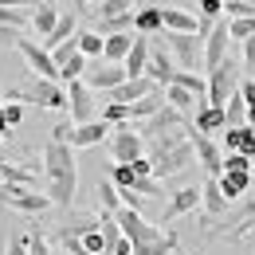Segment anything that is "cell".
<instances>
[{"instance_id":"cell-1","label":"cell","mask_w":255,"mask_h":255,"mask_svg":"<svg viewBox=\"0 0 255 255\" xmlns=\"http://www.w3.org/2000/svg\"><path fill=\"white\" fill-rule=\"evenodd\" d=\"M43 185L55 208H71L75 204V189H79V165H75V149L67 141H47L43 149Z\"/></svg>"},{"instance_id":"cell-2","label":"cell","mask_w":255,"mask_h":255,"mask_svg":"<svg viewBox=\"0 0 255 255\" xmlns=\"http://www.w3.org/2000/svg\"><path fill=\"white\" fill-rule=\"evenodd\" d=\"M4 98H8V102H32V106H43V110H67V91L55 79H35L28 87L8 91Z\"/></svg>"},{"instance_id":"cell-3","label":"cell","mask_w":255,"mask_h":255,"mask_svg":"<svg viewBox=\"0 0 255 255\" xmlns=\"http://www.w3.org/2000/svg\"><path fill=\"white\" fill-rule=\"evenodd\" d=\"M161 35H165V43H169V51H173L181 71H200L204 35H196V32H161Z\"/></svg>"},{"instance_id":"cell-4","label":"cell","mask_w":255,"mask_h":255,"mask_svg":"<svg viewBox=\"0 0 255 255\" xmlns=\"http://www.w3.org/2000/svg\"><path fill=\"white\" fill-rule=\"evenodd\" d=\"M240 83H244V79L236 75V59H224L216 71H208V98H204V102L224 110V106H228V98L240 91Z\"/></svg>"},{"instance_id":"cell-5","label":"cell","mask_w":255,"mask_h":255,"mask_svg":"<svg viewBox=\"0 0 255 255\" xmlns=\"http://www.w3.org/2000/svg\"><path fill=\"white\" fill-rule=\"evenodd\" d=\"M114 220H118V228H122V236H126L133 248H145V244H157L161 232L157 224H149L141 212H133V208H122V212H114Z\"/></svg>"},{"instance_id":"cell-6","label":"cell","mask_w":255,"mask_h":255,"mask_svg":"<svg viewBox=\"0 0 255 255\" xmlns=\"http://www.w3.org/2000/svg\"><path fill=\"white\" fill-rule=\"evenodd\" d=\"M141 141L145 137L133 129V122L114 126V133H110V157H114V165H133L137 157H145V145Z\"/></svg>"},{"instance_id":"cell-7","label":"cell","mask_w":255,"mask_h":255,"mask_svg":"<svg viewBox=\"0 0 255 255\" xmlns=\"http://www.w3.org/2000/svg\"><path fill=\"white\" fill-rule=\"evenodd\" d=\"M4 208H16L24 216H39L51 208V196L47 192H32V189H20V185H4Z\"/></svg>"},{"instance_id":"cell-8","label":"cell","mask_w":255,"mask_h":255,"mask_svg":"<svg viewBox=\"0 0 255 255\" xmlns=\"http://www.w3.org/2000/svg\"><path fill=\"white\" fill-rule=\"evenodd\" d=\"M16 51H20V55H24V63L35 71V79H59V67H55L51 51H47L43 43H35V39H28V35H20Z\"/></svg>"},{"instance_id":"cell-9","label":"cell","mask_w":255,"mask_h":255,"mask_svg":"<svg viewBox=\"0 0 255 255\" xmlns=\"http://www.w3.org/2000/svg\"><path fill=\"white\" fill-rule=\"evenodd\" d=\"M228 43H232L228 20H216V28L204 35V55H200V63H204V75H208V71H216V67L228 59Z\"/></svg>"},{"instance_id":"cell-10","label":"cell","mask_w":255,"mask_h":255,"mask_svg":"<svg viewBox=\"0 0 255 255\" xmlns=\"http://www.w3.org/2000/svg\"><path fill=\"white\" fill-rule=\"evenodd\" d=\"M91 91H102V95H110L114 87H122L126 83V67L122 63H106V59H98V63L87 67V79H83Z\"/></svg>"},{"instance_id":"cell-11","label":"cell","mask_w":255,"mask_h":255,"mask_svg":"<svg viewBox=\"0 0 255 255\" xmlns=\"http://www.w3.org/2000/svg\"><path fill=\"white\" fill-rule=\"evenodd\" d=\"M67 110H71L75 126H83V122H95V91H91L83 79L67 83Z\"/></svg>"},{"instance_id":"cell-12","label":"cell","mask_w":255,"mask_h":255,"mask_svg":"<svg viewBox=\"0 0 255 255\" xmlns=\"http://www.w3.org/2000/svg\"><path fill=\"white\" fill-rule=\"evenodd\" d=\"M189 129V141H192V149H196V161L212 173V177H220L224 173V153H220V145L208 137V133H200V129H192V126H185Z\"/></svg>"},{"instance_id":"cell-13","label":"cell","mask_w":255,"mask_h":255,"mask_svg":"<svg viewBox=\"0 0 255 255\" xmlns=\"http://www.w3.org/2000/svg\"><path fill=\"white\" fill-rule=\"evenodd\" d=\"M200 196H204V189H196V185L177 189L169 196L165 212H161V224H173V220H181V216H189V212H196V208H200Z\"/></svg>"},{"instance_id":"cell-14","label":"cell","mask_w":255,"mask_h":255,"mask_svg":"<svg viewBox=\"0 0 255 255\" xmlns=\"http://www.w3.org/2000/svg\"><path fill=\"white\" fill-rule=\"evenodd\" d=\"M181 126H185V114H181V110H173V106L165 102L157 114H153V118H145L137 129H141V137H149V141H153V137L169 133V129H181Z\"/></svg>"},{"instance_id":"cell-15","label":"cell","mask_w":255,"mask_h":255,"mask_svg":"<svg viewBox=\"0 0 255 255\" xmlns=\"http://www.w3.org/2000/svg\"><path fill=\"white\" fill-rule=\"evenodd\" d=\"M110 122H102V118H95V122H83V126H71V149H91V145H98V141H106L110 137Z\"/></svg>"},{"instance_id":"cell-16","label":"cell","mask_w":255,"mask_h":255,"mask_svg":"<svg viewBox=\"0 0 255 255\" xmlns=\"http://www.w3.org/2000/svg\"><path fill=\"white\" fill-rule=\"evenodd\" d=\"M153 91H157V83H153L149 75H141V79H126L122 87H114V91L106 95V102H122V106H133L137 98L153 95Z\"/></svg>"},{"instance_id":"cell-17","label":"cell","mask_w":255,"mask_h":255,"mask_svg":"<svg viewBox=\"0 0 255 255\" xmlns=\"http://www.w3.org/2000/svg\"><path fill=\"white\" fill-rule=\"evenodd\" d=\"M224 149L228 153H248L255 161V126H228L224 129Z\"/></svg>"},{"instance_id":"cell-18","label":"cell","mask_w":255,"mask_h":255,"mask_svg":"<svg viewBox=\"0 0 255 255\" xmlns=\"http://www.w3.org/2000/svg\"><path fill=\"white\" fill-rule=\"evenodd\" d=\"M200 204H204V216H212V220H224V216L232 212V200L224 196V189H220V181H216V177L204 185V196H200Z\"/></svg>"},{"instance_id":"cell-19","label":"cell","mask_w":255,"mask_h":255,"mask_svg":"<svg viewBox=\"0 0 255 255\" xmlns=\"http://www.w3.org/2000/svg\"><path fill=\"white\" fill-rule=\"evenodd\" d=\"M161 20H165V32H196L200 28V16H192L189 8H173V4H161Z\"/></svg>"},{"instance_id":"cell-20","label":"cell","mask_w":255,"mask_h":255,"mask_svg":"<svg viewBox=\"0 0 255 255\" xmlns=\"http://www.w3.org/2000/svg\"><path fill=\"white\" fill-rule=\"evenodd\" d=\"M177 71H181V67H173V55H169V51H161V47H157V51H149V67H145V75H149L157 87H169Z\"/></svg>"},{"instance_id":"cell-21","label":"cell","mask_w":255,"mask_h":255,"mask_svg":"<svg viewBox=\"0 0 255 255\" xmlns=\"http://www.w3.org/2000/svg\"><path fill=\"white\" fill-rule=\"evenodd\" d=\"M122 67H126V79H141L145 75V67H149V35H137L133 39V47H129Z\"/></svg>"},{"instance_id":"cell-22","label":"cell","mask_w":255,"mask_h":255,"mask_svg":"<svg viewBox=\"0 0 255 255\" xmlns=\"http://www.w3.org/2000/svg\"><path fill=\"white\" fill-rule=\"evenodd\" d=\"M133 32H137V35H161V32H165L161 4H145V8H137V16H133Z\"/></svg>"},{"instance_id":"cell-23","label":"cell","mask_w":255,"mask_h":255,"mask_svg":"<svg viewBox=\"0 0 255 255\" xmlns=\"http://www.w3.org/2000/svg\"><path fill=\"white\" fill-rule=\"evenodd\" d=\"M216 181H220L224 196H228L232 204H236V200H244V196L252 192V173H220Z\"/></svg>"},{"instance_id":"cell-24","label":"cell","mask_w":255,"mask_h":255,"mask_svg":"<svg viewBox=\"0 0 255 255\" xmlns=\"http://www.w3.org/2000/svg\"><path fill=\"white\" fill-rule=\"evenodd\" d=\"M133 39H137V32L106 35V51H102V59H106V63H126V55H129V47H133Z\"/></svg>"},{"instance_id":"cell-25","label":"cell","mask_w":255,"mask_h":255,"mask_svg":"<svg viewBox=\"0 0 255 255\" xmlns=\"http://www.w3.org/2000/svg\"><path fill=\"white\" fill-rule=\"evenodd\" d=\"M161 106H165V87H157L153 95H145V98H137V102L129 106V122H145V118H153Z\"/></svg>"},{"instance_id":"cell-26","label":"cell","mask_w":255,"mask_h":255,"mask_svg":"<svg viewBox=\"0 0 255 255\" xmlns=\"http://www.w3.org/2000/svg\"><path fill=\"white\" fill-rule=\"evenodd\" d=\"M0 177H4V185H20V189H32L35 181V169L28 165H12V161H0Z\"/></svg>"},{"instance_id":"cell-27","label":"cell","mask_w":255,"mask_h":255,"mask_svg":"<svg viewBox=\"0 0 255 255\" xmlns=\"http://www.w3.org/2000/svg\"><path fill=\"white\" fill-rule=\"evenodd\" d=\"M55 24H59V12H55V4H39L32 12V28H35V35H39V43L47 39V35L55 32Z\"/></svg>"},{"instance_id":"cell-28","label":"cell","mask_w":255,"mask_h":255,"mask_svg":"<svg viewBox=\"0 0 255 255\" xmlns=\"http://www.w3.org/2000/svg\"><path fill=\"white\" fill-rule=\"evenodd\" d=\"M196 129H204V133H212V129H228V114H224L220 106L200 102V110H196Z\"/></svg>"},{"instance_id":"cell-29","label":"cell","mask_w":255,"mask_h":255,"mask_svg":"<svg viewBox=\"0 0 255 255\" xmlns=\"http://www.w3.org/2000/svg\"><path fill=\"white\" fill-rule=\"evenodd\" d=\"M98 208L106 212V216H114V212H122L126 204H122V192L114 181H98Z\"/></svg>"},{"instance_id":"cell-30","label":"cell","mask_w":255,"mask_h":255,"mask_svg":"<svg viewBox=\"0 0 255 255\" xmlns=\"http://www.w3.org/2000/svg\"><path fill=\"white\" fill-rule=\"evenodd\" d=\"M165 102H169L173 110H181V114H189V110L196 106V102H200V98L192 95V91H185V87H177V83H169V87H165Z\"/></svg>"},{"instance_id":"cell-31","label":"cell","mask_w":255,"mask_h":255,"mask_svg":"<svg viewBox=\"0 0 255 255\" xmlns=\"http://www.w3.org/2000/svg\"><path fill=\"white\" fill-rule=\"evenodd\" d=\"M79 51H83L87 59H102V51H106V35H102V32H79Z\"/></svg>"},{"instance_id":"cell-32","label":"cell","mask_w":255,"mask_h":255,"mask_svg":"<svg viewBox=\"0 0 255 255\" xmlns=\"http://www.w3.org/2000/svg\"><path fill=\"white\" fill-rule=\"evenodd\" d=\"M133 16H137V12H126V16H110V20H98V28H95V32H102V35H122V32H133Z\"/></svg>"},{"instance_id":"cell-33","label":"cell","mask_w":255,"mask_h":255,"mask_svg":"<svg viewBox=\"0 0 255 255\" xmlns=\"http://www.w3.org/2000/svg\"><path fill=\"white\" fill-rule=\"evenodd\" d=\"M71 35H75V16H59L55 32H51L47 39H43V47H47V51H55V47H59V43H67Z\"/></svg>"},{"instance_id":"cell-34","label":"cell","mask_w":255,"mask_h":255,"mask_svg":"<svg viewBox=\"0 0 255 255\" xmlns=\"http://www.w3.org/2000/svg\"><path fill=\"white\" fill-rule=\"evenodd\" d=\"M87 67H91V59L79 51V55H71V59L59 67V79H63V83H75V79H83V75H87Z\"/></svg>"},{"instance_id":"cell-35","label":"cell","mask_w":255,"mask_h":255,"mask_svg":"<svg viewBox=\"0 0 255 255\" xmlns=\"http://www.w3.org/2000/svg\"><path fill=\"white\" fill-rule=\"evenodd\" d=\"M126 12H137V8H133V0H98V20L126 16Z\"/></svg>"},{"instance_id":"cell-36","label":"cell","mask_w":255,"mask_h":255,"mask_svg":"<svg viewBox=\"0 0 255 255\" xmlns=\"http://www.w3.org/2000/svg\"><path fill=\"white\" fill-rule=\"evenodd\" d=\"M224 114H228V126H240L244 118H248V102L240 98V91L228 98V106H224Z\"/></svg>"},{"instance_id":"cell-37","label":"cell","mask_w":255,"mask_h":255,"mask_svg":"<svg viewBox=\"0 0 255 255\" xmlns=\"http://www.w3.org/2000/svg\"><path fill=\"white\" fill-rule=\"evenodd\" d=\"M228 32H232V39H252L255 35V16H240V20H228Z\"/></svg>"},{"instance_id":"cell-38","label":"cell","mask_w":255,"mask_h":255,"mask_svg":"<svg viewBox=\"0 0 255 255\" xmlns=\"http://www.w3.org/2000/svg\"><path fill=\"white\" fill-rule=\"evenodd\" d=\"M79 240H83V252H87V255H106V236H102V228L83 232Z\"/></svg>"},{"instance_id":"cell-39","label":"cell","mask_w":255,"mask_h":255,"mask_svg":"<svg viewBox=\"0 0 255 255\" xmlns=\"http://www.w3.org/2000/svg\"><path fill=\"white\" fill-rule=\"evenodd\" d=\"M102 122H110V126H126V122H129V106H122V102H106V106H102Z\"/></svg>"},{"instance_id":"cell-40","label":"cell","mask_w":255,"mask_h":255,"mask_svg":"<svg viewBox=\"0 0 255 255\" xmlns=\"http://www.w3.org/2000/svg\"><path fill=\"white\" fill-rule=\"evenodd\" d=\"M177 252V236H161L157 244H145V248H133V255H169Z\"/></svg>"},{"instance_id":"cell-41","label":"cell","mask_w":255,"mask_h":255,"mask_svg":"<svg viewBox=\"0 0 255 255\" xmlns=\"http://www.w3.org/2000/svg\"><path fill=\"white\" fill-rule=\"evenodd\" d=\"M110 181H114L118 189H133V185H137V173H133L129 165H114V169H110Z\"/></svg>"},{"instance_id":"cell-42","label":"cell","mask_w":255,"mask_h":255,"mask_svg":"<svg viewBox=\"0 0 255 255\" xmlns=\"http://www.w3.org/2000/svg\"><path fill=\"white\" fill-rule=\"evenodd\" d=\"M224 173H252L248 153H224Z\"/></svg>"},{"instance_id":"cell-43","label":"cell","mask_w":255,"mask_h":255,"mask_svg":"<svg viewBox=\"0 0 255 255\" xmlns=\"http://www.w3.org/2000/svg\"><path fill=\"white\" fill-rule=\"evenodd\" d=\"M71 55H79V32L71 35V39H67V43H59V47H55V51H51V59H55V67H63L67 59H71Z\"/></svg>"},{"instance_id":"cell-44","label":"cell","mask_w":255,"mask_h":255,"mask_svg":"<svg viewBox=\"0 0 255 255\" xmlns=\"http://www.w3.org/2000/svg\"><path fill=\"white\" fill-rule=\"evenodd\" d=\"M133 192H141V196H169V192H165V185H161L157 177H137Z\"/></svg>"},{"instance_id":"cell-45","label":"cell","mask_w":255,"mask_h":255,"mask_svg":"<svg viewBox=\"0 0 255 255\" xmlns=\"http://www.w3.org/2000/svg\"><path fill=\"white\" fill-rule=\"evenodd\" d=\"M0 24L4 28H24L28 16H24V8H0Z\"/></svg>"},{"instance_id":"cell-46","label":"cell","mask_w":255,"mask_h":255,"mask_svg":"<svg viewBox=\"0 0 255 255\" xmlns=\"http://www.w3.org/2000/svg\"><path fill=\"white\" fill-rule=\"evenodd\" d=\"M0 114H4V122H8V126H20V122H24V102H4V110H0Z\"/></svg>"},{"instance_id":"cell-47","label":"cell","mask_w":255,"mask_h":255,"mask_svg":"<svg viewBox=\"0 0 255 255\" xmlns=\"http://www.w3.org/2000/svg\"><path fill=\"white\" fill-rule=\"evenodd\" d=\"M28 255H51V248H47V240H43L39 232H32V236H28Z\"/></svg>"},{"instance_id":"cell-48","label":"cell","mask_w":255,"mask_h":255,"mask_svg":"<svg viewBox=\"0 0 255 255\" xmlns=\"http://www.w3.org/2000/svg\"><path fill=\"white\" fill-rule=\"evenodd\" d=\"M200 4V16H208V20H216L224 12V0H196Z\"/></svg>"},{"instance_id":"cell-49","label":"cell","mask_w":255,"mask_h":255,"mask_svg":"<svg viewBox=\"0 0 255 255\" xmlns=\"http://www.w3.org/2000/svg\"><path fill=\"white\" fill-rule=\"evenodd\" d=\"M8 255H28V236H8Z\"/></svg>"},{"instance_id":"cell-50","label":"cell","mask_w":255,"mask_h":255,"mask_svg":"<svg viewBox=\"0 0 255 255\" xmlns=\"http://www.w3.org/2000/svg\"><path fill=\"white\" fill-rule=\"evenodd\" d=\"M20 43V28H4L0 24V47H16Z\"/></svg>"},{"instance_id":"cell-51","label":"cell","mask_w":255,"mask_h":255,"mask_svg":"<svg viewBox=\"0 0 255 255\" xmlns=\"http://www.w3.org/2000/svg\"><path fill=\"white\" fill-rule=\"evenodd\" d=\"M240 98H244L248 106H255V79H244V83H240Z\"/></svg>"},{"instance_id":"cell-52","label":"cell","mask_w":255,"mask_h":255,"mask_svg":"<svg viewBox=\"0 0 255 255\" xmlns=\"http://www.w3.org/2000/svg\"><path fill=\"white\" fill-rule=\"evenodd\" d=\"M244 67L255 71V35H252V39H244Z\"/></svg>"},{"instance_id":"cell-53","label":"cell","mask_w":255,"mask_h":255,"mask_svg":"<svg viewBox=\"0 0 255 255\" xmlns=\"http://www.w3.org/2000/svg\"><path fill=\"white\" fill-rule=\"evenodd\" d=\"M106 255H133V244H129L126 236H122L118 244H110V252H106Z\"/></svg>"},{"instance_id":"cell-54","label":"cell","mask_w":255,"mask_h":255,"mask_svg":"<svg viewBox=\"0 0 255 255\" xmlns=\"http://www.w3.org/2000/svg\"><path fill=\"white\" fill-rule=\"evenodd\" d=\"M51 141H71V126H67V122L51 126Z\"/></svg>"},{"instance_id":"cell-55","label":"cell","mask_w":255,"mask_h":255,"mask_svg":"<svg viewBox=\"0 0 255 255\" xmlns=\"http://www.w3.org/2000/svg\"><path fill=\"white\" fill-rule=\"evenodd\" d=\"M8 133H12V126H8V122H4V114H0V137H8Z\"/></svg>"},{"instance_id":"cell-56","label":"cell","mask_w":255,"mask_h":255,"mask_svg":"<svg viewBox=\"0 0 255 255\" xmlns=\"http://www.w3.org/2000/svg\"><path fill=\"white\" fill-rule=\"evenodd\" d=\"M248 126H255V106H248Z\"/></svg>"},{"instance_id":"cell-57","label":"cell","mask_w":255,"mask_h":255,"mask_svg":"<svg viewBox=\"0 0 255 255\" xmlns=\"http://www.w3.org/2000/svg\"><path fill=\"white\" fill-rule=\"evenodd\" d=\"M43 4H55V0H43Z\"/></svg>"},{"instance_id":"cell-58","label":"cell","mask_w":255,"mask_h":255,"mask_svg":"<svg viewBox=\"0 0 255 255\" xmlns=\"http://www.w3.org/2000/svg\"><path fill=\"white\" fill-rule=\"evenodd\" d=\"M79 4H83V0H79Z\"/></svg>"},{"instance_id":"cell-59","label":"cell","mask_w":255,"mask_h":255,"mask_svg":"<svg viewBox=\"0 0 255 255\" xmlns=\"http://www.w3.org/2000/svg\"><path fill=\"white\" fill-rule=\"evenodd\" d=\"M63 255H67V252H63Z\"/></svg>"}]
</instances>
